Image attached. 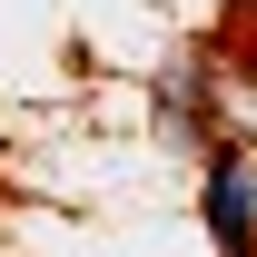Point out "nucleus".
<instances>
[{
    "instance_id": "f257e3e1",
    "label": "nucleus",
    "mask_w": 257,
    "mask_h": 257,
    "mask_svg": "<svg viewBox=\"0 0 257 257\" xmlns=\"http://www.w3.org/2000/svg\"><path fill=\"white\" fill-rule=\"evenodd\" d=\"M208 237H218L227 257H257V178L237 159L208 168Z\"/></svg>"
}]
</instances>
